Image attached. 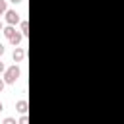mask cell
I'll list each match as a JSON object with an SVG mask.
<instances>
[{"instance_id":"1","label":"cell","mask_w":124,"mask_h":124,"mask_svg":"<svg viewBox=\"0 0 124 124\" xmlns=\"http://www.w3.org/2000/svg\"><path fill=\"white\" fill-rule=\"evenodd\" d=\"M17 78H19V70H17L16 66H12V68L6 70V81H8V83H14Z\"/></svg>"},{"instance_id":"2","label":"cell","mask_w":124,"mask_h":124,"mask_svg":"<svg viewBox=\"0 0 124 124\" xmlns=\"http://www.w3.org/2000/svg\"><path fill=\"white\" fill-rule=\"evenodd\" d=\"M6 21H8L10 25H14V23H17V21H19V16H17L14 10H10V12H6Z\"/></svg>"},{"instance_id":"3","label":"cell","mask_w":124,"mask_h":124,"mask_svg":"<svg viewBox=\"0 0 124 124\" xmlns=\"http://www.w3.org/2000/svg\"><path fill=\"white\" fill-rule=\"evenodd\" d=\"M23 58H25V50H23V48H16V50H14V60H16V62H21Z\"/></svg>"},{"instance_id":"4","label":"cell","mask_w":124,"mask_h":124,"mask_svg":"<svg viewBox=\"0 0 124 124\" xmlns=\"http://www.w3.org/2000/svg\"><path fill=\"white\" fill-rule=\"evenodd\" d=\"M16 108H17L19 112H23V114H25V110H27V101H19V103L16 105Z\"/></svg>"},{"instance_id":"5","label":"cell","mask_w":124,"mask_h":124,"mask_svg":"<svg viewBox=\"0 0 124 124\" xmlns=\"http://www.w3.org/2000/svg\"><path fill=\"white\" fill-rule=\"evenodd\" d=\"M4 35H6V37H8V39H12V37H14V35H16V29H14V27H12V25H10V27H6V29H4Z\"/></svg>"},{"instance_id":"6","label":"cell","mask_w":124,"mask_h":124,"mask_svg":"<svg viewBox=\"0 0 124 124\" xmlns=\"http://www.w3.org/2000/svg\"><path fill=\"white\" fill-rule=\"evenodd\" d=\"M19 41H21V35H17V33H16V35H14L12 39H10V43H12V45H17Z\"/></svg>"},{"instance_id":"7","label":"cell","mask_w":124,"mask_h":124,"mask_svg":"<svg viewBox=\"0 0 124 124\" xmlns=\"http://www.w3.org/2000/svg\"><path fill=\"white\" fill-rule=\"evenodd\" d=\"M4 12H6V2H4V0H0V16H2Z\"/></svg>"},{"instance_id":"8","label":"cell","mask_w":124,"mask_h":124,"mask_svg":"<svg viewBox=\"0 0 124 124\" xmlns=\"http://www.w3.org/2000/svg\"><path fill=\"white\" fill-rule=\"evenodd\" d=\"M21 31H23V35H27V21L21 23Z\"/></svg>"},{"instance_id":"9","label":"cell","mask_w":124,"mask_h":124,"mask_svg":"<svg viewBox=\"0 0 124 124\" xmlns=\"http://www.w3.org/2000/svg\"><path fill=\"white\" fill-rule=\"evenodd\" d=\"M4 124H17V122H16L14 118H6V120H4Z\"/></svg>"},{"instance_id":"10","label":"cell","mask_w":124,"mask_h":124,"mask_svg":"<svg viewBox=\"0 0 124 124\" xmlns=\"http://www.w3.org/2000/svg\"><path fill=\"white\" fill-rule=\"evenodd\" d=\"M19 124H27V116H25V114L21 116V120H19Z\"/></svg>"},{"instance_id":"11","label":"cell","mask_w":124,"mask_h":124,"mask_svg":"<svg viewBox=\"0 0 124 124\" xmlns=\"http://www.w3.org/2000/svg\"><path fill=\"white\" fill-rule=\"evenodd\" d=\"M2 89H4V81L0 79V91H2Z\"/></svg>"},{"instance_id":"12","label":"cell","mask_w":124,"mask_h":124,"mask_svg":"<svg viewBox=\"0 0 124 124\" xmlns=\"http://www.w3.org/2000/svg\"><path fill=\"white\" fill-rule=\"evenodd\" d=\"M2 54H4V46L0 45V56H2Z\"/></svg>"},{"instance_id":"13","label":"cell","mask_w":124,"mask_h":124,"mask_svg":"<svg viewBox=\"0 0 124 124\" xmlns=\"http://www.w3.org/2000/svg\"><path fill=\"white\" fill-rule=\"evenodd\" d=\"M0 72H4V64L2 62H0Z\"/></svg>"},{"instance_id":"14","label":"cell","mask_w":124,"mask_h":124,"mask_svg":"<svg viewBox=\"0 0 124 124\" xmlns=\"http://www.w3.org/2000/svg\"><path fill=\"white\" fill-rule=\"evenodd\" d=\"M12 2H14V4H17V2H21V0H12Z\"/></svg>"},{"instance_id":"15","label":"cell","mask_w":124,"mask_h":124,"mask_svg":"<svg viewBox=\"0 0 124 124\" xmlns=\"http://www.w3.org/2000/svg\"><path fill=\"white\" fill-rule=\"evenodd\" d=\"M2 108H4V105H2V103H0V110H2Z\"/></svg>"},{"instance_id":"16","label":"cell","mask_w":124,"mask_h":124,"mask_svg":"<svg viewBox=\"0 0 124 124\" xmlns=\"http://www.w3.org/2000/svg\"><path fill=\"white\" fill-rule=\"evenodd\" d=\"M0 31H4V29H2V21H0Z\"/></svg>"}]
</instances>
